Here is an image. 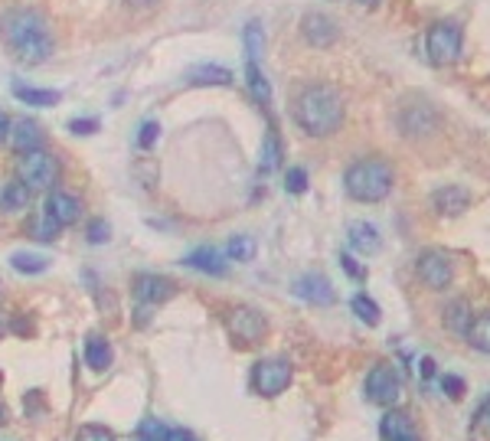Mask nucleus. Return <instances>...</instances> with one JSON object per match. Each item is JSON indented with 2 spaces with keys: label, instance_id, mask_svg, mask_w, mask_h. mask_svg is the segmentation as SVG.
Listing matches in <instances>:
<instances>
[{
  "label": "nucleus",
  "instance_id": "nucleus-28",
  "mask_svg": "<svg viewBox=\"0 0 490 441\" xmlns=\"http://www.w3.org/2000/svg\"><path fill=\"white\" fill-rule=\"evenodd\" d=\"M350 308H353V314H357V318L363 320L367 327H376L379 320H383V310H379V304H376L369 294H353Z\"/></svg>",
  "mask_w": 490,
  "mask_h": 441
},
{
  "label": "nucleus",
  "instance_id": "nucleus-1",
  "mask_svg": "<svg viewBox=\"0 0 490 441\" xmlns=\"http://www.w3.org/2000/svg\"><path fill=\"white\" fill-rule=\"evenodd\" d=\"M0 43L20 65H43L53 56V30L33 7H10L0 16Z\"/></svg>",
  "mask_w": 490,
  "mask_h": 441
},
{
  "label": "nucleus",
  "instance_id": "nucleus-39",
  "mask_svg": "<svg viewBox=\"0 0 490 441\" xmlns=\"http://www.w3.org/2000/svg\"><path fill=\"white\" fill-rule=\"evenodd\" d=\"M340 265H343V271H347L350 278H357V281H363V278H367V269H363V265H359V261L353 259V255L343 252V255H340Z\"/></svg>",
  "mask_w": 490,
  "mask_h": 441
},
{
  "label": "nucleus",
  "instance_id": "nucleus-47",
  "mask_svg": "<svg viewBox=\"0 0 490 441\" xmlns=\"http://www.w3.org/2000/svg\"><path fill=\"white\" fill-rule=\"evenodd\" d=\"M4 418H7V412H4V406H0V425H4Z\"/></svg>",
  "mask_w": 490,
  "mask_h": 441
},
{
  "label": "nucleus",
  "instance_id": "nucleus-7",
  "mask_svg": "<svg viewBox=\"0 0 490 441\" xmlns=\"http://www.w3.org/2000/svg\"><path fill=\"white\" fill-rule=\"evenodd\" d=\"M425 53L435 65H448L461 56V26L451 20H441L425 36Z\"/></svg>",
  "mask_w": 490,
  "mask_h": 441
},
{
  "label": "nucleus",
  "instance_id": "nucleus-36",
  "mask_svg": "<svg viewBox=\"0 0 490 441\" xmlns=\"http://www.w3.org/2000/svg\"><path fill=\"white\" fill-rule=\"evenodd\" d=\"M85 239H89L92 245H102V242H108V239H112V229H108L105 220H92L89 229H85Z\"/></svg>",
  "mask_w": 490,
  "mask_h": 441
},
{
  "label": "nucleus",
  "instance_id": "nucleus-29",
  "mask_svg": "<svg viewBox=\"0 0 490 441\" xmlns=\"http://www.w3.org/2000/svg\"><path fill=\"white\" fill-rule=\"evenodd\" d=\"M10 265H14L20 275H43V271L49 269V259L36 252H14L10 255Z\"/></svg>",
  "mask_w": 490,
  "mask_h": 441
},
{
  "label": "nucleus",
  "instance_id": "nucleus-37",
  "mask_svg": "<svg viewBox=\"0 0 490 441\" xmlns=\"http://www.w3.org/2000/svg\"><path fill=\"white\" fill-rule=\"evenodd\" d=\"M474 432H481L484 438H490V396L481 402V408L474 412Z\"/></svg>",
  "mask_w": 490,
  "mask_h": 441
},
{
  "label": "nucleus",
  "instance_id": "nucleus-12",
  "mask_svg": "<svg viewBox=\"0 0 490 441\" xmlns=\"http://www.w3.org/2000/svg\"><path fill=\"white\" fill-rule=\"evenodd\" d=\"M173 294H177V285H173L171 278H163V275H138L134 278V298H138L144 308H154V304L171 301Z\"/></svg>",
  "mask_w": 490,
  "mask_h": 441
},
{
  "label": "nucleus",
  "instance_id": "nucleus-49",
  "mask_svg": "<svg viewBox=\"0 0 490 441\" xmlns=\"http://www.w3.org/2000/svg\"><path fill=\"white\" fill-rule=\"evenodd\" d=\"M0 334H4V324H0Z\"/></svg>",
  "mask_w": 490,
  "mask_h": 441
},
{
  "label": "nucleus",
  "instance_id": "nucleus-26",
  "mask_svg": "<svg viewBox=\"0 0 490 441\" xmlns=\"http://www.w3.org/2000/svg\"><path fill=\"white\" fill-rule=\"evenodd\" d=\"M406 432H412L408 416L402 412V408H389V412L383 416V422H379V435H383L386 441H396V438H402Z\"/></svg>",
  "mask_w": 490,
  "mask_h": 441
},
{
  "label": "nucleus",
  "instance_id": "nucleus-22",
  "mask_svg": "<svg viewBox=\"0 0 490 441\" xmlns=\"http://www.w3.org/2000/svg\"><path fill=\"white\" fill-rule=\"evenodd\" d=\"M26 203H30V190L20 180H10V183L0 187V212H16L24 210Z\"/></svg>",
  "mask_w": 490,
  "mask_h": 441
},
{
  "label": "nucleus",
  "instance_id": "nucleus-40",
  "mask_svg": "<svg viewBox=\"0 0 490 441\" xmlns=\"http://www.w3.org/2000/svg\"><path fill=\"white\" fill-rule=\"evenodd\" d=\"M69 131H73V134H95L98 118H73V122H69Z\"/></svg>",
  "mask_w": 490,
  "mask_h": 441
},
{
  "label": "nucleus",
  "instance_id": "nucleus-35",
  "mask_svg": "<svg viewBox=\"0 0 490 441\" xmlns=\"http://www.w3.org/2000/svg\"><path fill=\"white\" fill-rule=\"evenodd\" d=\"M285 190L288 193H304V190H308V171H304V167H291V171L285 173Z\"/></svg>",
  "mask_w": 490,
  "mask_h": 441
},
{
  "label": "nucleus",
  "instance_id": "nucleus-3",
  "mask_svg": "<svg viewBox=\"0 0 490 441\" xmlns=\"http://www.w3.org/2000/svg\"><path fill=\"white\" fill-rule=\"evenodd\" d=\"M343 187L357 203H379L392 190V167L383 157H359L343 173Z\"/></svg>",
  "mask_w": 490,
  "mask_h": 441
},
{
  "label": "nucleus",
  "instance_id": "nucleus-19",
  "mask_svg": "<svg viewBox=\"0 0 490 441\" xmlns=\"http://www.w3.org/2000/svg\"><path fill=\"white\" fill-rule=\"evenodd\" d=\"M350 245L357 249V252L363 255H373L379 252V245H383V239H379V229L373 226V222H350Z\"/></svg>",
  "mask_w": 490,
  "mask_h": 441
},
{
  "label": "nucleus",
  "instance_id": "nucleus-32",
  "mask_svg": "<svg viewBox=\"0 0 490 441\" xmlns=\"http://www.w3.org/2000/svg\"><path fill=\"white\" fill-rule=\"evenodd\" d=\"M134 441H167V428L157 418H144L138 425V432H134Z\"/></svg>",
  "mask_w": 490,
  "mask_h": 441
},
{
  "label": "nucleus",
  "instance_id": "nucleus-17",
  "mask_svg": "<svg viewBox=\"0 0 490 441\" xmlns=\"http://www.w3.org/2000/svg\"><path fill=\"white\" fill-rule=\"evenodd\" d=\"M82 357H85V367L95 369V373H105L112 367V343L102 334H89L82 343Z\"/></svg>",
  "mask_w": 490,
  "mask_h": 441
},
{
  "label": "nucleus",
  "instance_id": "nucleus-45",
  "mask_svg": "<svg viewBox=\"0 0 490 441\" xmlns=\"http://www.w3.org/2000/svg\"><path fill=\"white\" fill-rule=\"evenodd\" d=\"M124 4H128V7H154L157 0H124Z\"/></svg>",
  "mask_w": 490,
  "mask_h": 441
},
{
  "label": "nucleus",
  "instance_id": "nucleus-30",
  "mask_svg": "<svg viewBox=\"0 0 490 441\" xmlns=\"http://www.w3.org/2000/svg\"><path fill=\"white\" fill-rule=\"evenodd\" d=\"M255 252H259V245H255L252 236H232L226 242V259L232 261H252Z\"/></svg>",
  "mask_w": 490,
  "mask_h": 441
},
{
  "label": "nucleus",
  "instance_id": "nucleus-5",
  "mask_svg": "<svg viewBox=\"0 0 490 441\" xmlns=\"http://www.w3.org/2000/svg\"><path fill=\"white\" fill-rule=\"evenodd\" d=\"M56 173H59L56 157L46 154L43 147L26 151V154H20V161H16V180H20L30 193L53 187V183H56Z\"/></svg>",
  "mask_w": 490,
  "mask_h": 441
},
{
  "label": "nucleus",
  "instance_id": "nucleus-15",
  "mask_svg": "<svg viewBox=\"0 0 490 441\" xmlns=\"http://www.w3.org/2000/svg\"><path fill=\"white\" fill-rule=\"evenodd\" d=\"M226 255L222 252H216L212 245H200V249H193V252L183 259V265L187 269H196V271H203V275H212V278H222L229 271V265H226Z\"/></svg>",
  "mask_w": 490,
  "mask_h": 441
},
{
  "label": "nucleus",
  "instance_id": "nucleus-2",
  "mask_svg": "<svg viewBox=\"0 0 490 441\" xmlns=\"http://www.w3.org/2000/svg\"><path fill=\"white\" fill-rule=\"evenodd\" d=\"M291 114L298 128L310 138H327L334 134L343 124V98L334 85H324V82H310L304 89H298V95L291 98Z\"/></svg>",
  "mask_w": 490,
  "mask_h": 441
},
{
  "label": "nucleus",
  "instance_id": "nucleus-9",
  "mask_svg": "<svg viewBox=\"0 0 490 441\" xmlns=\"http://www.w3.org/2000/svg\"><path fill=\"white\" fill-rule=\"evenodd\" d=\"M416 271L432 291H445L451 285V278H455V265H451V259L441 249H425L416 261Z\"/></svg>",
  "mask_w": 490,
  "mask_h": 441
},
{
  "label": "nucleus",
  "instance_id": "nucleus-11",
  "mask_svg": "<svg viewBox=\"0 0 490 441\" xmlns=\"http://www.w3.org/2000/svg\"><path fill=\"white\" fill-rule=\"evenodd\" d=\"M291 291H294V298H301V301H308V304H318V308H327V304L337 301L334 285H330L324 275H318V271L298 278L291 285Z\"/></svg>",
  "mask_w": 490,
  "mask_h": 441
},
{
  "label": "nucleus",
  "instance_id": "nucleus-25",
  "mask_svg": "<svg viewBox=\"0 0 490 441\" xmlns=\"http://www.w3.org/2000/svg\"><path fill=\"white\" fill-rule=\"evenodd\" d=\"M465 340L471 343L474 350L490 353V310H487V314H474V320H471V327H467Z\"/></svg>",
  "mask_w": 490,
  "mask_h": 441
},
{
  "label": "nucleus",
  "instance_id": "nucleus-10",
  "mask_svg": "<svg viewBox=\"0 0 490 441\" xmlns=\"http://www.w3.org/2000/svg\"><path fill=\"white\" fill-rule=\"evenodd\" d=\"M43 216L56 229L75 226V222L82 220V203L73 193H65V190H53V193L46 196V212H43Z\"/></svg>",
  "mask_w": 490,
  "mask_h": 441
},
{
  "label": "nucleus",
  "instance_id": "nucleus-6",
  "mask_svg": "<svg viewBox=\"0 0 490 441\" xmlns=\"http://www.w3.org/2000/svg\"><path fill=\"white\" fill-rule=\"evenodd\" d=\"M291 379H294V367L291 359L285 357H265L252 367V389L259 396H265V399L281 396L291 386Z\"/></svg>",
  "mask_w": 490,
  "mask_h": 441
},
{
  "label": "nucleus",
  "instance_id": "nucleus-13",
  "mask_svg": "<svg viewBox=\"0 0 490 441\" xmlns=\"http://www.w3.org/2000/svg\"><path fill=\"white\" fill-rule=\"evenodd\" d=\"M435 124H438V114H435V108L428 102H412V105H406L399 112V128L406 131L408 138H422V134L435 131Z\"/></svg>",
  "mask_w": 490,
  "mask_h": 441
},
{
  "label": "nucleus",
  "instance_id": "nucleus-14",
  "mask_svg": "<svg viewBox=\"0 0 490 441\" xmlns=\"http://www.w3.org/2000/svg\"><path fill=\"white\" fill-rule=\"evenodd\" d=\"M301 33H304V40H308L310 46H318V49L330 46V43H337V36H340V33H337V24L324 14H308V16H304Z\"/></svg>",
  "mask_w": 490,
  "mask_h": 441
},
{
  "label": "nucleus",
  "instance_id": "nucleus-8",
  "mask_svg": "<svg viewBox=\"0 0 490 441\" xmlns=\"http://www.w3.org/2000/svg\"><path fill=\"white\" fill-rule=\"evenodd\" d=\"M402 396V379L399 373L389 367V363H376L367 373V399L376 402V406L392 408Z\"/></svg>",
  "mask_w": 490,
  "mask_h": 441
},
{
  "label": "nucleus",
  "instance_id": "nucleus-38",
  "mask_svg": "<svg viewBox=\"0 0 490 441\" xmlns=\"http://www.w3.org/2000/svg\"><path fill=\"white\" fill-rule=\"evenodd\" d=\"M157 134H161V128H157V122H144L141 124V134H138V144L144 147V151H151L157 141Z\"/></svg>",
  "mask_w": 490,
  "mask_h": 441
},
{
  "label": "nucleus",
  "instance_id": "nucleus-4",
  "mask_svg": "<svg viewBox=\"0 0 490 441\" xmlns=\"http://www.w3.org/2000/svg\"><path fill=\"white\" fill-rule=\"evenodd\" d=\"M226 334L236 340V347H255L261 343V337L269 334V320L259 308H249V304H236V308L226 310Z\"/></svg>",
  "mask_w": 490,
  "mask_h": 441
},
{
  "label": "nucleus",
  "instance_id": "nucleus-31",
  "mask_svg": "<svg viewBox=\"0 0 490 441\" xmlns=\"http://www.w3.org/2000/svg\"><path fill=\"white\" fill-rule=\"evenodd\" d=\"M245 36V56H249V63H259L261 59V24L259 20H252V24L242 30Z\"/></svg>",
  "mask_w": 490,
  "mask_h": 441
},
{
  "label": "nucleus",
  "instance_id": "nucleus-16",
  "mask_svg": "<svg viewBox=\"0 0 490 441\" xmlns=\"http://www.w3.org/2000/svg\"><path fill=\"white\" fill-rule=\"evenodd\" d=\"M432 206L438 216H461V212L471 206V193L465 187H441L435 190Z\"/></svg>",
  "mask_w": 490,
  "mask_h": 441
},
{
  "label": "nucleus",
  "instance_id": "nucleus-43",
  "mask_svg": "<svg viewBox=\"0 0 490 441\" xmlns=\"http://www.w3.org/2000/svg\"><path fill=\"white\" fill-rule=\"evenodd\" d=\"M418 373H422L425 383H428V379H435V359H432V357H425V359H422V367H418Z\"/></svg>",
  "mask_w": 490,
  "mask_h": 441
},
{
  "label": "nucleus",
  "instance_id": "nucleus-27",
  "mask_svg": "<svg viewBox=\"0 0 490 441\" xmlns=\"http://www.w3.org/2000/svg\"><path fill=\"white\" fill-rule=\"evenodd\" d=\"M14 95L24 102V105H33V108H49L59 102V92L53 89H30V85H14Z\"/></svg>",
  "mask_w": 490,
  "mask_h": 441
},
{
  "label": "nucleus",
  "instance_id": "nucleus-34",
  "mask_svg": "<svg viewBox=\"0 0 490 441\" xmlns=\"http://www.w3.org/2000/svg\"><path fill=\"white\" fill-rule=\"evenodd\" d=\"M75 441H118V438H114V432L105 428V425H82L79 432H75Z\"/></svg>",
  "mask_w": 490,
  "mask_h": 441
},
{
  "label": "nucleus",
  "instance_id": "nucleus-48",
  "mask_svg": "<svg viewBox=\"0 0 490 441\" xmlns=\"http://www.w3.org/2000/svg\"><path fill=\"white\" fill-rule=\"evenodd\" d=\"M363 4H376V0H363Z\"/></svg>",
  "mask_w": 490,
  "mask_h": 441
},
{
  "label": "nucleus",
  "instance_id": "nucleus-18",
  "mask_svg": "<svg viewBox=\"0 0 490 441\" xmlns=\"http://www.w3.org/2000/svg\"><path fill=\"white\" fill-rule=\"evenodd\" d=\"M10 131H14V134H10V144H14V151H20V154L43 147V128L36 122H30V118H20Z\"/></svg>",
  "mask_w": 490,
  "mask_h": 441
},
{
  "label": "nucleus",
  "instance_id": "nucleus-24",
  "mask_svg": "<svg viewBox=\"0 0 490 441\" xmlns=\"http://www.w3.org/2000/svg\"><path fill=\"white\" fill-rule=\"evenodd\" d=\"M281 167V141H278V131L271 128L265 147H261V161H259V177H269Z\"/></svg>",
  "mask_w": 490,
  "mask_h": 441
},
{
  "label": "nucleus",
  "instance_id": "nucleus-21",
  "mask_svg": "<svg viewBox=\"0 0 490 441\" xmlns=\"http://www.w3.org/2000/svg\"><path fill=\"white\" fill-rule=\"evenodd\" d=\"M471 320H474V310H471V304L467 301H451V304H445V327H448L451 334H457V337H465L467 334V327H471Z\"/></svg>",
  "mask_w": 490,
  "mask_h": 441
},
{
  "label": "nucleus",
  "instance_id": "nucleus-41",
  "mask_svg": "<svg viewBox=\"0 0 490 441\" xmlns=\"http://www.w3.org/2000/svg\"><path fill=\"white\" fill-rule=\"evenodd\" d=\"M30 232H33V236H36V239H43V242H49V239L56 236L59 229H56V226H53V222H49V220H46V216H43V220H40V222H36V226H30Z\"/></svg>",
  "mask_w": 490,
  "mask_h": 441
},
{
  "label": "nucleus",
  "instance_id": "nucleus-33",
  "mask_svg": "<svg viewBox=\"0 0 490 441\" xmlns=\"http://www.w3.org/2000/svg\"><path fill=\"white\" fill-rule=\"evenodd\" d=\"M441 392H445L451 402H461V399H465L467 386H465V379H461L457 373H448V376H441Z\"/></svg>",
  "mask_w": 490,
  "mask_h": 441
},
{
  "label": "nucleus",
  "instance_id": "nucleus-20",
  "mask_svg": "<svg viewBox=\"0 0 490 441\" xmlns=\"http://www.w3.org/2000/svg\"><path fill=\"white\" fill-rule=\"evenodd\" d=\"M190 85H232V73H229L226 65H216V63H203V65H193L187 73Z\"/></svg>",
  "mask_w": 490,
  "mask_h": 441
},
{
  "label": "nucleus",
  "instance_id": "nucleus-42",
  "mask_svg": "<svg viewBox=\"0 0 490 441\" xmlns=\"http://www.w3.org/2000/svg\"><path fill=\"white\" fill-rule=\"evenodd\" d=\"M167 441H196V435L187 428H167Z\"/></svg>",
  "mask_w": 490,
  "mask_h": 441
},
{
  "label": "nucleus",
  "instance_id": "nucleus-46",
  "mask_svg": "<svg viewBox=\"0 0 490 441\" xmlns=\"http://www.w3.org/2000/svg\"><path fill=\"white\" fill-rule=\"evenodd\" d=\"M396 441H422V438H418L416 432H406V435H402V438H396Z\"/></svg>",
  "mask_w": 490,
  "mask_h": 441
},
{
  "label": "nucleus",
  "instance_id": "nucleus-44",
  "mask_svg": "<svg viewBox=\"0 0 490 441\" xmlns=\"http://www.w3.org/2000/svg\"><path fill=\"white\" fill-rule=\"evenodd\" d=\"M7 134H10V122H7V114L0 112V144L7 141Z\"/></svg>",
  "mask_w": 490,
  "mask_h": 441
},
{
  "label": "nucleus",
  "instance_id": "nucleus-23",
  "mask_svg": "<svg viewBox=\"0 0 490 441\" xmlns=\"http://www.w3.org/2000/svg\"><path fill=\"white\" fill-rule=\"evenodd\" d=\"M245 85H249V92H252V98L259 102L261 108H269V102H271V85H269V79L261 75L259 63H249V65H245Z\"/></svg>",
  "mask_w": 490,
  "mask_h": 441
}]
</instances>
